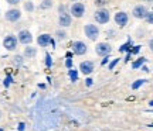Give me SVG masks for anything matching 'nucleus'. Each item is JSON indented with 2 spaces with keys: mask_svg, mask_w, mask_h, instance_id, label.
<instances>
[{
  "mask_svg": "<svg viewBox=\"0 0 153 131\" xmlns=\"http://www.w3.org/2000/svg\"><path fill=\"white\" fill-rule=\"evenodd\" d=\"M64 114H85L81 110L72 109L60 99H40L33 109L36 131H50L57 128Z\"/></svg>",
  "mask_w": 153,
  "mask_h": 131,
  "instance_id": "1",
  "label": "nucleus"
},
{
  "mask_svg": "<svg viewBox=\"0 0 153 131\" xmlns=\"http://www.w3.org/2000/svg\"><path fill=\"white\" fill-rule=\"evenodd\" d=\"M98 27L97 26H92V24H87L85 26V34H87V37H89L91 40H95L98 37Z\"/></svg>",
  "mask_w": 153,
  "mask_h": 131,
  "instance_id": "2",
  "label": "nucleus"
},
{
  "mask_svg": "<svg viewBox=\"0 0 153 131\" xmlns=\"http://www.w3.org/2000/svg\"><path fill=\"white\" fill-rule=\"evenodd\" d=\"M95 18H97V21L101 23V24L108 23V20H109V13L106 10H98L95 13Z\"/></svg>",
  "mask_w": 153,
  "mask_h": 131,
  "instance_id": "3",
  "label": "nucleus"
},
{
  "mask_svg": "<svg viewBox=\"0 0 153 131\" xmlns=\"http://www.w3.org/2000/svg\"><path fill=\"white\" fill-rule=\"evenodd\" d=\"M84 11H85V7L82 3H74L71 7V13L75 17H82L84 16Z\"/></svg>",
  "mask_w": 153,
  "mask_h": 131,
  "instance_id": "4",
  "label": "nucleus"
},
{
  "mask_svg": "<svg viewBox=\"0 0 153 131\" xmlns=\"http://www.w3.org/2000/svg\"><path fill=\"white\" fill-rule=\"evenodd\" d=\"M4 48H7L9 51H13V49H16V45H17V40L13 37V35H9V37H6L4 38Z\"/></svg>",
  "mask_w": 153,
  "mask_h": 131,
  "instance_id": "5",
  "label": "nucleus"
},
{
  "mask_svg": "<svg viewBox=\"0 0 153 131\" xmlns=\"http://www.w3.org/2000/svg\"><path fill=\"white\" fill-rule=\"evenodd\" d=\"M74 52H75L76 55H84L87 52V45L84 42H81V41L74 42Z\"/></svg>",
  "mask_w": 153,
  "mask_h": 131,
  "instance_id": "6",
  "label": "nucleus"
},
{
  "mask_svg": "<svg viewBox=\"0 0 153 131\" xmlns=\"http://www.w3.org/2000/svg\"><path fill=\"white\" fill-rule=\"evenodd\" d=\"M111 52V47L108 45V44H105V42H102V44H98L97 45V54L98 55H106Z\"/></svg>",
  "mask_w": 153,
  "mask_h": 131,
  "instance_id": "7",
  "label": "nucleus"
},
{
  "mask_svg": "<svg viewBox=\"0 0 153 131\" xmlns=\"http://www.w3.org/2000/svg\"><path fill=\"white\" fill-rule=\"evenodd\" d=\"M19 40H20V42L23 44H30L31 42V40H33V37H31V34L28 33V31H20V34H19Z\"/></svg>",
  "mask_w": 153,
  "mask_h": 131,
  "instance_id": "8",
  "label": "nucleus"
},
{
  "mask_svg": "<svg viewBox=\"0 0 153 131\" xmlns=\"http://www.w3.org/2000/svg\"><path fill=\"white\" fill-rule=\"evenodd\" d=\"M6 18L9 20V21H17L19 18H20V11L19 10H9L6 13Z\"/></svg>",
  "mask_w": 153,
  "mask_h": 131,
  "instance_id": "9",
  "label": "nucleus"
},
{
  "mask_svg": "<svg viewBox=\"0 0 153 131\" xmlns=\"http://www.w3.org/2000/svg\"><path fill=\"white\" fill-rule=\"evenodd\" d=\"M133 16L137 17V18H143V17L148 16V10L143 6H137V7H135V10H133Z\"/></svg>",
  "mask_w": 153,
  "mask_h": 131,
  "instance_id": "10",
  "label": "nucleus"
},
{
  "mask_svg": "<svg viewBox=\"0 0 153 131\" xmlns=\"http://www.w3.org/2000/svg\"><path fill=\"white\" fill-rule=\"evenodd\" d=\"M115 21L118 23V26H120V27L126 26V23H128V16H126V13H118V14L115 16Z\"/></svg>",
  "mask_w": 153,
  "mask_h": 131,
  "instance_id": "11",
  "label": "nucleus"
},
{
  "mask_svg": "<svg viewBox=\"0 0 153 131\" xmlns=\"http://www.w3.org/2000/svg\"><path fill=\"white\" fill-rule=\"evenodd\" d=\"M79 69H81L84 73H91V72L94 71V64L91 62V61H85V62H82L81 66H79Z\"/></svg>",
  "mask_w": 153,
  "mask_h": 131,
  "instance_id": "12",
  "label": "nucleus"
},
{
  "mask_svg": "<svg viewBox=\"0 0 153 131\" xmlns=\"http://www.w3.org/2000/svg\"><path fill=\"white\" fill-rule=\"evenodd\" d=\"M48 44H51V37H50L48 34H43V35H40L38 37V45H41V47H47Z\"/></svg>",
  "mask_w": 153,
  "mask_h": 131,
  "instance_id": "13",
  "label": "nucleus"
},
{
  "mask_svg": "<svg viewBox=\"0 0 153 131\" xmlns=\"http://www.w3.org/2000/svg\"><path fill=\"white\" fill-rule=\"evenodd\" d=\"M70 24H71V17L68 16L67 13H62L60 16V26L67 27V26H70Z\"/></svg>",
  "mask_w": 153,
  "mask_h": 131,
  "instance_id": "14",
  "label": "nucleus"
},
{
  "mask_svg": "<svg viewBox=\"0 0 153 131\" xmlns=\"http://www.w3.org/2000/svg\"><path fill=\"white\" fill-rule=\"evenodd\" d=\"M145 82H146L145 79H139V81H136V82H135L133 85H132V89H137V87H140Z\"/></svg>",
  "mask_w": 153,
  "mask_h": 131,
  "instance_id": "15",
  "label": "nucleus"
},
{
  "mask_svg": "<svg viewBox=\"0 0 153 131\" xmlns=\"http://www.w3.org/2000/svg\"><path fill=\"white\" fill-rule=\"evenodd\" d=\"M70 78H71L72 82H76V81H78V72L76 71H70Z\"/></svg>",
  "mask_w": 153,
  "mask_h": 131,
  "instance_id": "16",
  "label": "nucleus"
},
{
  "mask_svg": "<svg viewBox=\"0 0 153 131\" xmlns=\"http://www.w3.org/2000/svg\"><path fill=\"white\" fill-rule=\"evenodd\" d=\"M145 61H146L145 58H139V59H137L136 62H133V65H132V66H133V69H136V68H139V66L142 65V64L145 62Z\"/></svg>",
  "mask_w": 153,
  "mask_h": 131,
  "instance_id": "17",
  "label": "nucleus"
},
{
  "mask_svg": "<svg viewBox=\"0 0 153 131\" xmlns=\"http://www.w3.org/2000/svg\"><path fill=\"white\" fill-rule=\"evenodd\" d=\"M26 55H27V56H34V55H36V49L31 48V47L26 48Z\"/></svg>",
  "mask_w": 153,
  "mask_h": 131,
  "instance_id": "18",
  "label": "nucleus"
},
{
  "mask_svg": "<svg viewBox=\"0 0 153 131\" xmlns=\"http://www.w3.org/2000/svg\"><path fill=\"white\" fill-rule=\"evenodd\" d=\"M129 47H131V41H128L125 45H122V47L119 48V51H120V52H125V51H128V49H129Z\"/></svg>",
  "mask_w": 153,
  "mask_h": 131,
  "instance_id": "19",
  "label": "nucleus"
},
{
  "mask_svg": "<svg viewBox=\"0 0 153 131\" xmlns=\"http://www.w3.org/2000/svg\"><path fill=\"white\" fill-rule=\"evenodd\" d=\"M51 6V0H44V3H41V9H47Z\"/></svg>",
  "mask_w": 153,
  "mask_h": 131,
  "instance_id": "20",
  "label": "nucleus"
},
{
  "mask_svg": "<svg viewBox=\"0 0 153 131\" xmlns=\"http://www.w3.org/2000/svg\"><path fill=\"white\" fill-rule=\"evenodd\" d=\"M24 7H26V10H28V11H31L34 9V6H33V3H30V1H27L26 4H24Z\"/></svg>",
  "mask_w": 153,
  "mask_h": 131,
  "instance_id": "21",
  "label": "nucleus"
},
{
  "mask_svg": "<svg viewBox=\"0 0 153 131\" xmlns=\"http://www.w3.org/2000/svg\"><path fill=\"white\" fill-rule=\"evenodd\" d=\"M45 64H47V66H51V56H50V54H47L45 55Z\"/></svg>",
  "mask_w": 153,
  "mask_h": 131,
  "instance_id": "22",
  "label": "nucleus"
},
{
  "mask_svg": "<svg viewBox=\"0 0 153 131\" xmlns=\"http://www.w3.org/2000/svg\"><path fill=\"white\" fill-rule=\"evenodd\" d=\"M146 20H148L150 24H153V13H148V16H146Z\"/></svg>",
  "mask_w": 153,
  "mask_h": 131,
  "instance_id": "23",
  "label": "nucleus"
},
{
  "mask_svg": "<svg viewBox=\"0 0 153 131\" xmlns=\"http://www.w3.org/2000/svg\"><path fill=\"white\" fill-rule=\"evenodd\" d=\"M140 51V47H133V48L131 49V54H137Z\"/></svg>",
  "mask_w": 153,
  "mask_h": 131,
  "instance_id": "24",
  "label": "nucleus"
},
{
  "mask_svg": "<svg viewBox=\"0 0 153 131\" xmlns=\"http://www.w3.org/2000/svg\"><path fill=\"white\" fill-rule=\"evenodd\" d=\"M118 61H119V59H114V61H112V62H111V64H109V69H114V68H115V65L118 64Z\"/></svg>",
  "mask_w": 153,
  "mask_h": 131,
  "instance_id": "25",
  "label": "nucleus"
},
{
  "mask_svg": "<svg viewBox=\"0 0 153 131\" xmlns=\"http://www.w3.org/2000/svg\"><path fill=\"white\" fill-rule=\"evenodd\" d=\"M57 35H58V38H60V40H62L64 37H65V33H64V31H58V33H57Z\"/></svg>",
  "mask_w": 153,
  "mask_h": 131,
  "instance_id": "26",
  "label": "nucleus"
},
{
  "mask_svg": "<svg viewBox=\"0 0 153 131\" xmlns=\"http://www.w3.org/2000/svg\"><path fill=\"white\" fill-rule=\"evenodd\" d=\"M10 83H11V78L7 76V78H6V81H4V86H9Z\"/></svg>",
  "mask_w": 153,
  "mask_h": 131,
  "instance_id": "27",
  "label": "nucleus"
},
{
  "mask_svg": "<svg viewBox=\"0 0 153 131\" xmlns=\"http://www.w3.org/2000/svg\"><path fill=\"white\" fill-rule=\"evenodd\" d=\"M24 128H26V124H24V123H20V124H19V131H24Z\"/></svg>",
  "mask_w": 153,
  "mask_h": 131,
  "instance_id": "28",
  "label": "nucleus"
},
{
  "mask_svg": "<svg viewBox=\"0 0 153 131\" xmlns=\"http://www.w3.org/2000/svg\"><path fill=\"white\" fill-rule=\"evenodd\" d=\"M14 59H16V64H20V65H22V56H16V58H14Z\"/></svg>",
  "mask_w": 153,
  "mask_h": 131,
  "instance_id": "29",
  "label": "nucleus"
},
{
  "mask_svg": "<svg viewBox=\"0 0 153 131\" xmlns=\"http://www.w3.org/2000/svg\"><path fill=\"white\" fill-rule=\"evenodd\" d=\"M65 65L68 66V68H71V65H72V62H71V59H70V58H68V59H67V62H65Z\"/></svg>",
  "mask_w": 153,
  "mask_h": 131,
  "instance_id": "30",
  "label": "nucleus"
},
{
  "mask_svg": "<svg viewBox=\"0 0 153 131\" xmlns=\"http://www.w3.org/2000/svg\"><path fill=\"white\" fill-rule=\"evenodd\" d=\"M85 83H87V86H91V85H92V79H87Z\"/></svg>",
  "mask_w": 153,
  "mask_h": 131,
  "instance_id": "31",
  "label": "nucleus"
},
{
  "mask_svg": "<svg viewBox=\"0 0 153 131\" xmlns=\"http://www.w3.org/2000/svg\"><path fill=\"white\" fill-rule=\"evenodd\" d=\"M7 1H9V3H11V4H16L19 0H7Z\"/></svg>",
  "mask_w": 153,
  "mask_h": 131,
  "instance_id": "32",
  "label": "nucleus"
},
{
  "mask_svg": "<svg viewBox=\"0 0 153 131\" xmlns=\"http://www.w3.org/2000/svg\"><path fill=\"white\" fill-rule=\"evenodd\" d=\"M108 59H109V58H108V56H105V59L102 61V65H105V64H106V62H108Z\"/></svg>",
  "mask_w": 153,
  "mask_h": 131,
  "instance_id": "33",
  "label": "nucleus"
},
{
  "mask_svg": "<svg viewBox=\"0 0 153 131\" xmlns=\"http://www.w3.org/2000/svg\"><path fill=\"white\" fill-rule=\"evenodd\" d=\"M149 45H150V48L153 49V40H152V41H150V44H149Z\"/></svg>",
  "mask_w": 153,
  "mask_h": 131,
  "instance_id": "34",
  "label": "nucleus"
},
{
  "mask_svg": "<svg viewBox=\"0 0 153 131\" xmlns=\"http://www.w3.org/2000/svg\"><path fill=\"white\" fill-rule=\"evenodd\" d=\"M149 104H150V106H153V100H152V102H150V103H149Z\"/></svg>",
  "mask_w": 153,
  "mask_h": 131,
  "instance_id": "35",
  "label": "nucleus"
},
{
  "mask_svg": "<svg viewBox=\"0 0 153 131\" xmlns=\"http://www.w3.org/2000/svg\"><path fill=\"white\" fill-rule=\"evenodd\" d=\"M0 131H3V130H1V128H0Z\"/></svg>",
  "mask_w": 153,
  "mask_h": 131,
  "instance_id": "36",
  "label": "nucleus"
}]
</instances>
